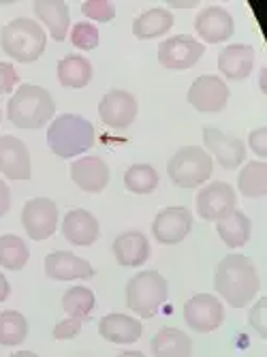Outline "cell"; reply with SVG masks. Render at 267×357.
<instances>
[{
    "label": "cell",
    "mask_w": 267,
    "mask_h": 357,
    "mask_svg": "<svg viewBox=\"0 0 267 357\" xmlns=\"http://www.w3.org/2000/svg\"><path fill=\"white\" fill-rule=\"evenodd\" d=\"M30 259L28 244L17 236H3L0 238V266L5 270H22Z\"/></svg>",
    "instance_id": "30"
},
{
    "label": "cell",
    "mask_w": 267,
    "mask_h": 357,
    "mask_svg": "<svg viewBox=\"0 0 267 357\" xmlns=\"http://www.w3.org/2000/svg\"><path fill=\"white\" fill-rule=\"evenodd\" d=\"M116 261L124 268H139L150 257V242L142 231H126L114 242Z\"/></svg>",
    "instance_id": "21"
},
{
    "label": "cell",
    "mask_w": 267,
    "mask_h": 357,
    "mask_svg": "<svg viewBox=\"0 0 267 357\" xmlns=\"http://www.w3.org/2000/svg\"><path fill=\"white\" fill-rule=\"evenodd\" d=\"M11 357H39V355L32 351H15V353H11Z\"/></svg>",
    "instance_id": "42"
},
{
    "label": "cell",
    "mask_w": 267,
    "mask_h": 357,
    "mask_svg": "<svg viewBox=\"0 0 267 357\" xmlns=\"http://www.w3.org/2000/svg\"><path fill=\"white\" fill-rule=\"evenodd\" d=\"M250 148L254 150L257 156L265 158L267 156V128L261 126V128H254V131L250 133Z\"/></svg>",
    "instance_id": "38"
},
{
    "label": "cell",
    "mask_w": 267,
    "mask_h": 357,
    "mask_svg": "<svg viewBox=\"0 0 267 357\" xmlns=\"http://www.w3.org/2000/svg\"><path fill=\"white\" fill-rule=\"evenodd\" d=\"M167 5H171L174 9H192L199 5V0H169Z\"/></svg>",
    "instance_id": "41"
},
{
    "label": "cell",
    "mask_w": 267,
    "mask_h": 357,
    "mask_svg": "<svg viewBox=\"0 0 267 357\" xmlns=\"http://www.w3.org/2000/svg\"><path fill=\"white\" fill-rule=\"evenodd\" d=\"M98 116L109 128H126L137 118V101L126 90H109L101 103H98Z\"/></svg>",
    "instance_id": "14"
},
{
    "label": "cell",
    "mask_w": 267,
    "mask_h": 357,
    "mask_svg": "<svg viewBox=\"0 0 267 357\" xmlns=\"http://www.w3.org/2000/svg\"><path fill=\"white\" fill-rule=\"evenodd\" d=\"M214 163L210 154L199 146L180 148L167 163V174L180 188H194L210 180Z\"/></svg>",
    "instance_id": "6"
},
{
    "label": "cell",
    "mask_w": 267,
    "mask_h": 357,
    "mask_svg": "<svg viewBox=\"0 0 267 357\" xmlns=\"http://www.w3.org/2000/svg\"><path fill=\"white\" fill-rule=\"evenodd\" d=\"M267 298H261V302L254 304L252 312H250V326L254 328L257 334H261V338H267Z\"/></svg>",
    "instance_id": "36"
},
{
    "label": "cell",
    "mask_w": 267,
    "mask_h": 357,
    "mask_svg": "<svg viewBox=\"0 0 267 357\" xmlns=\"http://www.w3.org/2000/svg\"><path fill=\"white\" fill-rule=\"evenodd\" d=\"M32 9H35L37 17L47 26L52 39L56 41L66 39L69 26H71V13L66 3H62V0H37Z\"/></svg>",
    "instance_id": "23"
},
{
    "label": "cell",
    "mask_w": 267,
    "mask_h": 357,
    "mask_svg": "<svg viewBox=\"0 0 267 357\" xmlns=\"http://www.w3.org/2000/svg\"><path fill=\"white\" fill-rule=\"evenodd\" d=\"M56 114L52 94L35 84H22L7 105V118L17 128H41Z\"/></svg>",
    "instance_id": "2"
},
{
    "label": "cell",
    "mask_w": 267,
    "mask_h": 357,
    "mask_svg": "<svg viewBox=\"0 0 267 357\" xmlns=\"http://www.w3.org/2000/svg\"><path fill=\"white\" fill-rule=\"evenodd\" d=\"M169 289L162 274L146 270L135 274L126 284V306L142 319H152L167 302Z\"/></svg>",
    "instance_id": "5"
},
{
    "label": "cell",
    "mask_w": 267,
    "mask_h": 357,
    "mask_svg": "<svg viewBox=\"0 0 267 357\" xmlns=\"http://www.w3.org/2000/svg\"><path fill=\"white\" fill-rule=\"evenodd\" d=\"M0 174L9 180L30 178V152L15 135L0 137Z\"/></svg>",
    "instance_id": "16"
},
{
    "label": "cell",
    "mask_w": 267,
    "mask_h": 357,
    "mask_svg": "<svg viewBox=\"0 0 267 357\" xmlns=\"http://www.w3.org/2000/svg\"><path fill=\"white\" fill-rule=\"evenodd\" d=\"M45 274L54 280H88L94 276V268L69 250H56L45 257Z\"/></svg>",
    "instance_id": "15"
},
{
    "label": "cell",
    "mask_w": 267,
    "mask_h": 357,
    "mask_svg": "<svg viewBox=\"0 0 267 357\" xmlns=\"http://www.w3.org/2000/svg\"><path fill=\"white\" fill-rule=\"evenodd\" d=\"M192 229V214L190 210L178 206V208H167L156 214L152 222V234L158 240V244L171 246L180 244Z\"/></svg>",
    "instance_id": "13"
},
{
    "label": "cell",
    "mask_w": 267,
    "mask_h": 357,
    "mask_svg": "<svg viewBox=\"0 0 267 357\" xmlns=\"http://www.w3.org/2000/svg\"><path fill=\"white\" fill-rule=\"evenodd\" d=\"M11 296V284L5 278V274H0V302H5Z\"/></svg>",
    "instance_id": "40"
},
{
    "label": "cell",
    "mask_w": 267,
    "mask_h": 357,
    "mask_svg": "<svg viewBox=\"0 0 267 357\" xmlns=\"http://www.w3.org/2000/svg\"><path fill=\"white\" fill-rule=\"evenodd\" d=\"M238 186L244 197L259 199L267 195V165L265 160H250L238 176Z\"/></svg>",
    "instance_id": "28"
},
{
    "label": "cell",
    "mask_w": 267,
    "mask_h": 357,
    "mask_svg": "<svg viewBox=\"0 0 267 357\" xmlns=\"http://www.w3.org/2000/svg\"><path fill=\"white\" fill-rule=\"evenodd\" d=\"M124 184L130 192L148 195L158 186V174L152 165L137 163V165L128 167V172L124 174Z\"/></svg>",
    "instance_id": "32"
},
{
    "label": "cell",
    "mask_w": 267,
    "mask_h": 357,
    "mask_svg": "<svg viewBox=\"0 0 267 357\" xmlns=\"http://www.w3.org/2000/svg\"><path fill=\"white\" fill-rule=\"evenodd\" d=\"M28 336V321L17 310L0 312V344L17 347Z\"/></svg>",
    "instance_id": "29"
},
{
    "label": "cell",
    "mask_w": 267,
    "mask_h": 357,
    "mask_svg": "<svg viewBox=\"0 0 267 357\" xmlns=\"http://www.w3.org/2000/svg\"><path fill=\"white\" fill-rule=\"evenodd\" d=\"M214 287L229 306L244 308L259 294L257 268L244 255H227L216 268Z\"/></svg>",
    "instance_id": "1"
},
{
    "label": "cell",
    "mask_w": 267,
    "mask_h": 357,
    "mask_svg": "<svg viewBox=\"0 0 267 357\" xmlns=\"http://www.w3.org/2000/svg\"><path fill=\"white\" fill-rule=\"evenodd\" d=\"M62 234L75 246H90L98 240V220L88 210H71L64 216Z\"/></svg>",
    "instance_id": "22"
},
{
    "label": "cell",
    "mask_w": 267,
    "mask_h": 357,
    "mask_svg": "<svg viewBox=\"0 0 267 357\" xmlns=\"http://www.w3.org/2000/svg\"><path fill=\"white\" fill-rule=\"evenodd\" d=\"M11 208V190L5 184V180H0V218H3Z\"/></svg>",
    "instance_id": "39"
},
{
    "label": "cell",
    "mask_w": 267,
    "mask_h": 357,
    "mask_svg": "<svg viewBox=\"0 0 267 357\" xmlns=\"http://www.w3.org/2000/svg\"><path fill=\"white\" fill-rule=\"evenodd\" d=\"M79 332H82V321L69 317V319L60 321L54 328V338L56 340H71V338L79 336Z\"/></svg>",
    "instance_id": "35"
},
{
    "label": "cell",
    "mask_w": 267,
    "mask_h": 357,
    "mask_svg": "<svg viewBox=\"0 0 267 357\" xmlns=\"http://www.w3.org/2000/svg\"><path fill=\"white\" fill-rule=\"evenodd\" d=\"M216 229H218L220 240H222L227 246L236 248V246H244V244L250 240L252 222H250V218H248L244 212L236 210V212H231L224 220H220Z\"/></svg>",
    "instance_id": "27"
},
{
    "label": "cell",
    "mask_w": 267,
    "mask_h": 357,
    "mask_svg": "<svg viewBox=\"0 0 267 357\" xmlns=\"http://www.w3.org/2000/svg\"><path fill=\"white\" fill-rule=\"evenodd\" d=\"M154 357H192V340L178 328H162L150 342Z\"/></svg>",
    "instance_id": "24"
},
{
    "label": "cell",
    "mask_w": 267,
    "mask_h": 357,
    "mask_svg": "<svg viewBox=\"0 0 267 357\" xmlns=\"http://www.w3.org/2000/svg\"><path fill=\"white\" fill-rule=\"evenodd\" d=\"M92 79V64L90 60H86L84 56H64L58 62V82L64 88H86Z\"/></svg>",
    "instance_id": "26"
},
{
    "label": "cell",
    "mask_w": 267,
    "mask_h": 357,
    "mask_svg": "<svg viewBox=\"0 0 267 357\" xmlns=\"http://www.w3.org/2000/svg\"><path fill=\"white\" fill-rule=\"evenodd\" d=\"M254 67V47L252 45H227L218 54V71L227 79L242 82L252 73Z\"/></svg>",
    "instance_id": "20"
},
{
    "label": "cell",
    "mask_w": 267,
    "mask_h": 357,
    "mask_svg": "<svg viewBox=\"0 0 267 357\" xmlns=\"http://www.w3.org/2000/svg\"><path fill=\"white\" fill-rule=\"evenodd\" d=\"M194 30H197V35L208 43H222L233 37L236 22H233V15L227 9L208 7L197 15Z\"/></svg>",
    "instance_id": "17"
},
{
    "label": "cell",
    "mask_w": 267,
    "mask_h": 357,
    "mask_svg": "<svg viewBox=\"0 0 267 357\" xmlns=\"http://www.w3.org/2000/svg\"><path fill=\"white\" fill-rule=\"evenodd\" d=\"M82 13L94 22H112L116 17V5L112 0H86L82 5Z\"/></svg>",
    "instance_id": "34"
},
{
    "label": "cell",
    "mask_w": 267,
    "mask_h": 357,
    "mask_svg": "<svg viewBox=\"0 0 267 357\" xmlns=\"http://www.w3.org/2000/svg\"><path fill=\"white\" fill-rule=\"evenodd\" d=\"M71 178L86 192H101L107 188L109 167L101 156L77 158L71 165Z\"/></svg>",
    "instance_id": "18"
},
{
    "label": "cell",
    "mask_w": 267,
    "mask_h": 357,
    "mask_svg": "<svg viewBox=\"0 0 267 357\" xmlns=\"http://www.w3.org/2000/svg\"><path fill=\"white\" fill-rule=\"evenodd\" d=\"M0 120H3V114H0Z\"/></svg>",
    "instance_id": "44"
},
{
    "label": "cell",
    "mask_w": 267,
    "mask_h": 357,
    "mask_svg": "<svg viewBox=\"0 0 267 357\" xmlns=\"http://www.w3.org/2000/svg\"><path fill=\"white\" fill-rule=\"evenodd\" d=\"M94 294L88 287H71L62 296V308L71 319H88L92 308H94Z\"/></svg>",
    "instance_id": "31"
},
{
    "label": "cell",
    "mask_w": 267,
    "mask_h": 357,
    "mask_svg": "<svg viewBox=\"0 0 267 357\" xmlns=\"http://www.w3.org/2000/svg\"><path fill=\"white\" fill-rule=\"evenodd\" d=\"M229 88L218 75H201L188 88V103L204 114H218L229 103Z\"/></svg>",
    "instance_id": "11"
},
{
    "label": "cell",
    "mask_w": 267,
    "mask_h": 357,
    "mask_svg": "<svg viewBox=\"0 0 267 357\" xmlns=\"http://www.w3.org/2000/svg\"><path fill=\"white\" fill-rule=\"evenodd\" d=\"M238 195L227 182H212L197 192V212L204 220L220 222L231 212H236Z\"/></svg>",
    "instance_id": "7"
},
{
    "label": "cell",
    "mask_w": 267,
    "mask_h": 357,
    "mask_svg": "<svg viewBox=\"0 0 267 357\" xmlns=\"http://www.w3.org/2000/svg\"><path fill=\"white\" fill-rule=\"evenodd\" d=\"M22 225L30 240L41 242L56 234L58 227V208L47 197H35L26 202L22 210Z\"/></svg>",
    "instance_id": "8"
},
{
    "label": "cell",
    "mask_w": 267,
    "mask_h": 357,
    "mask_svg": "<svg viewBox=\"0 0 267 357\" xmlns=\"http://www.w3.org/2000/svg\"><path fill=\"white\" fill-rule=\"evenodd\" d=\"M184 319L186 326L194 332H214L224 321V306L216 296L199 294L184 304Z\"/></svg>",
    "instance_id": "9"
},
{
    "label": "cell",
    "mask_w": 267,
    "mask_h": 357,
    "mask_svg": "<svg viewBox=\"0 0 267 357\" xmlns=\"http://www.w3.org/2000/svg\"><path fill=\"white\" fill-rule=\"evenodd\" d=\"M71 41L79 50H94L98 45V28L90 22H79L71 30Z\"/></svg>",
    "instance_id": "33"
},
{
    "label": "cell",
    "mask_w": 267,
    "mask_h": 357,
    "mask_svg": "<svg viewBox=\"0 0 267 357\" xmlns=\"http://www.w3.org/2000/svg\"><path fill=\"white\" fill-rule=\"evenodd\" d=\"M98 334L114 344H132L142 338L144 326L135 317L114 312V314H107L98 321Z\"/></svg>",
    "instance_id": "19"
},
{
    "label": "cell",
    "mask_w": 267,
    "mask_h": 357,
    "mask_svg": "<svg viewBox=\"0 0 267 357\" xmlns=\"http://www.w3.org/2000/svg\"><path fill=\"white\" fill-rule=\"evenodd\" d=\"M204 144H206V152L212 154L220 167L224 169H236L244 163L246 158V146L242 139H238L236 135L224 133L220 128L214 126H206L204 128Z\"/></svg>",
    "instance_id": "12"
},
{
    "label": "cell",
    "mask_w": 267,
    "mask_h": 357,
    "mask_svg": "<svg viewBox=\"0 0 267 357\" xmlns=\"http://www.w3.org/2000/svg\"><path fill=\"white\" fill-rule=\"evenodd\" d=\"M118 357H146V355L139 353V351H124V353H120Z\"/></svg>",
    "instance_id": "43"
},
{
    "label": "cell",
    "mask_w": 267,
    "mask_h": 357,
    "mask_svg": "<svg viewBox=\"0 0 267 357\" xmlns=\"http://www.w3.org/2000/svg\"><path fill=\"white\" fill-rule=\"evenodd\" d=\"M171 26H174V13L158 7V9H150L142 13L132 22V35L142 41H148V39L162 37L165 32H169Z\"/></svg>",
    "instance_id": "25"
},
{
    "label": "cell",
    "mask_w": 267,
    "mask_h": 357,
    "mask_svg": "<svg viewBox=\"0 0 267 357\" xmlns=\"http://www.w3.org/2000/svg\"><path fill=\"white\" fill-rule=\"evenodd\" d=\"M94 126L77 114H62L47 128V144L60 158H73L94 146Z\"/></svg>",
    "instance_id": "3"
},
{
    "label": "cell",
    "mask_w": 267,
    "mask_h": 357,
    "mask_svg": "<svg viewBox=\"0 0 267 357\" xmlns=\"http://www.w3.org/2000/svg\"><path fill=\"white\" fill-rule=\"evenodd\" d=\"M20 84V75L15 71L13 64L9 62H0V96L11 92Z\"/></svg>",
    "instance_id": "37"
},
{
    "label": "cell",
    "mask_w": 267,
    "mask_h": 357,
    "mask_svg": "<svg viewBox=\"0 0 267 357\" xmlns=\"http://www.w3.org/2000/svg\"><path fill=\"white\" fill-rule=\"evenodd\" d=\"M47 45L45 30L39 22H32L28 17H20L9 22L3 32H0V47L7 56L17 62H35L43 56Z\"/></svg>",
    "instance_id": "4"
},
{
    "label": "cell",
    "mask_w": 267,
    "mask_h": 357,
    "mask_svg": "<svg viewBox=\"0 0 267 357\" xmlns=\"http://www.w3.org/2000/svg\"><path fill=\"white\" fill-rule=\"evenodd\" d=\"M206 54V45L188 35H178L174 39H165L158 47V62L165 69L186 71L199 62Z\"/></svg>",
    "instance_id": "10"
}]
</instances>
